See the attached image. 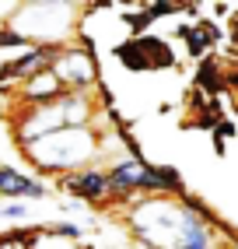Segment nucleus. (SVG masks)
I'll use <instances>...</instances> for the list:
<instances>
[{
	"instance_id": "obj_6",
	"label": "nucleus",
	"mask_w": 238,
	"mask_h": 249,
	"mask_svg": "<svg viewBox=\"0 0 238 249\" xmlns=\"http://www.w3.org/2000/svg\"><path fill=\"white\" fill-rule=\"evenodd\" d=\"M60 186L77 196V200H88V204H98L109 196V176L98 172V169H81V172H70L60 179Z\"/></svg>"
},
{
	"instance_id": "obj_9",
	"label": "nucleus",
	"mask_w": 238,
	"mask_h": 249,
	"mask_svg": "<svg viewBox=\"0 0 238 249\" xmlns=\"http://www.w3.org/2000/svg\"><path fill=\"white\" fill-rule=\"evenodd\" d=\"M224 60H217V56H207L200 63V74H196V91L203 95H210L217 98V91H224Z\"/></svg>"
},
{
	"instance_id": "obj_5",
	"label": "nucleus",
	"mask_w": 238,
	"mask_h": 249,
	"mask_svg": "<svg viewBox=\"0 0 238 249\" xmlns=\"http://www.w3.org/2000/svg\"><path fill=\"white\" fill-rule=\"evenodd\" d=\"M49 190L46 182L35 179V176H25L21 169H14V165H0V196H4V204L11 200H42Z\"/></svg>"
},
{
	"instance_id": "obj_3",
	"label": "nucleus",
	"mask_w": 238,
	"mask_h": 249,
	"mask_svg": "<svg viewBox=\"0 0 238 249\" xmlns=\"http://www.w3.org/2000/svg\"><path fill=\"white\" fill-rule=\"evenodd\" d=\"M49 71L56 74V81L67 88V91H88L98 77V67H95V53L88 49V42L81 46H60Z\"/></svg>"
},
{
	"instance_id": "obj_10",
	"label": "nucleus",
	"mask_w": 238,
	"mask_h": 249,
	"mask_svg": "<svg viewBox=\"0 0 238 249\" xmlns=\"http://www.w3.org/2000/svg\"><path fill=\"white\" fill-rule=\"evenodd\" d=\"M25 49H32V46L18 36V32H14L7 21L0 25V53H14V56H18V53H25Z\"/></svg>"
},
{
	"instance_id": "obj_4",
	"label": "nucleus",
	"mask_w": 238,
	"mask_h": 249,
	"mask_svg": "<svg viewBox=\"0 0 238 249\" xmlns=\"http://www.w3.org/2000/svg\"><path fill=\"white\" fill-rule=\"evenodd\" d=\"M116 60L123 63L130 74H147L158 67H172L175 53L172 46L158 36H133V42H119L116 46Z\"/></svg>"
},
{
	"instance_id": "obj_7",
	"label": "nucleus",
	"mask_w": 238,
	"mask_h": 249,
	"mask_svg": "<svg viewBox=\"0 0 238 249\" xmlns=\"http://www.w3.org/2000/svg\"><path fill=\"white\" fill-rule=\"evenodd\" d=\"M60 95H67V88L56 81V74L49 67L18 85V102H25V106H46V102H56Z\"/></svg>"
},
{
	"instance_id": "obj_12",
	"label": "nucleus",
	"mask_w": 238,
	"mask_h": 249,
	"mask_svg": "<svg viewBox=\"0 0 238 249\" xmlns=\"http://www.w3.org/2000/svg\"><path fill=\"white\" fill-rule=\"evenodd\" d=\"M25 204L21 200H11V204H4V214H0V218H4V221H25Z\"/></svg>"
},
{
	"instance_id": "obj_8",
	"label": "nucleus",
	"mask_w": 238,
	"mask_h": 249,
	"mask_svg": "<svg viewBox=\"0 0 238 249\" xmlns=\"http://www.w3.org/2000/svg\"><path fill=\"white\" fill-rule=\"evenodd\" d=\"M179 36H182L186 53H189V56H203L210 46H217L221 32H217V25H210V21H196V25H182Z\"/></svg>"
},
{
	"instance_id": "obj_1",
	"label": "nucleus",
	"mask_w": 238,
	"mask_h": 249,
	"mask_svg": "<svg viewBox=\"0 0 238 249\" xmlns=\"http://www.w3.org/2000/svg\"><path fill=\"white\" fill-rule=\"evenodd\" d=\"M21 151L39 172H53L63 179L70 172H81V165H88L95 158L98 137L91 126H63L56 134H46L39 141L25 144Z\"/></svg>"
},
{
	"instance_id": "obj_11",
	"label": "nucleus",
	"mask_w": 238,
	"mask_h": 249,
	"mask_svg": "<svg viewBox=\"0 0 238 249\" xmlns=\"http://www.w3.org/2000/svg\"><path fill=\"white\" fill-rule=\"evenodd\" d=\"M46 231L49 235H60V239H74V242L81 239V225H49Z\"/></svg>"
},
{
	"instance_id": "obj_2",
	"label": "nucleus",
	"mask_w": 238,
	"mask_h": 249,
	"mask_svg": "<svg viewBox=\"0 0 238 249\" xmlns=\"http://www.w3.org/2000/svg\"><path fill=\"white\" fill-rule=\"evenodd\" d=\"M109 176V193L112 196H137V193H179V176L172 169H154L140 158H123L116 161Z\"/></svg>"
}]
</instances>
